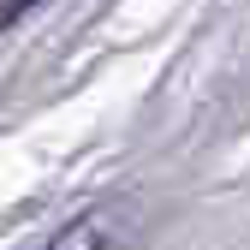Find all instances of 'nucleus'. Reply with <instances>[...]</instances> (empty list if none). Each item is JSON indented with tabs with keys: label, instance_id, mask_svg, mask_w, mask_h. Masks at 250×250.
Masks as SVG:
<instances>
[{
	"label": "nucleus",
	"instance_id": "1",
	"mask_svg": "<svg viewBox=\"0 0 250 250\" xmlns=\"http://www.w3.org/2000/svg\"><path fill=\"white\" fill-rule=\"evenodd\" d=\"M48 250H107V214L89 208V214H78V221H66L48 238Z\"/></svg>",
	"mask_w": 250,
	"mask_h": 250
}]
</instances>
